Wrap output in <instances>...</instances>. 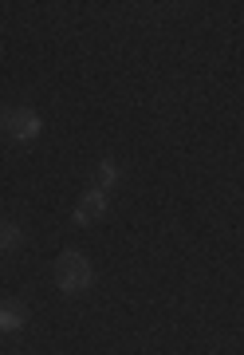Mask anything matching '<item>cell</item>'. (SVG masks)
Masks as SVG:
<instances>
[{
	"mask_svg": "<svg viewBox=\"0 0 244 355\" xmlns=\"http://www.w3.org/2000/svg\"><path fill=\"white\" fill-rule=\"evenodd\" d=\"M55 284H59V292H83L95 284V268H91V261L79 249H64L59 253V261H55Z\"/></svg>",
	"mask_w": 244,
	"mask_h": 355,
	"instance_id": "6da1fadb",
	"label": "cell"
},
{
	"mask_svg": "<svg viewBox=\"0 0 244 355\" xmlns=\"http://www.w3.org/2000/svg\"><path fill=\"white\" fill-rule=\"evenodd\" d=\"M0 123H4V130H8L16 142H32L39 130H44V123H39V114L32 111V107H16V111H8Z\"/></svg>",
	"mask_w": 244,
	"mask_h": 355,
	"instance_id": "7a4b0ae2",
	"label": "cell"
},
{
	"mask_svg": "<svg viewBox=\"0 0 244 355\" xmlns=\"http://www.w3.org/2000/svg\"><path fill=\"white\" fill-rule=\"evenodd\" d=\"M103 214H106V193L91 190V193H83V202L75 205V225H91L95 217H103Z\"/></svg>",
	"mask_w": 244,
	"mask_h": 355,
	"instance_id": "3957f363",
	"label": "cell"
},
{
	"mask_svg": "<svg viewBox=\"0 0 244 355\" xmlns=\"http://www.w3.org/2000/svg\"><path fill=\"white\" fill-rule=\"evenodd\" d=\"M0 328L4 331H20L24 328V312L16 304H0Z\"/></svg>",
	"mask_w": 244,
	"mask_h": 355,
	"instance_id": "277c9868",
	"label": "cell"
},
{
	"mask_svg": "<svg viewBox=\"0 0 244 355\" xmlns=\"http://www.w3.org/2000/svg\"><path fill=\"white\" fill-rule=\"evenodd\" d=\"M20 241H24V233H20L12 221H0V253H12Z\"/></svg>",
	"mask_w": 244,
	"mask_h": 355,
	"instance_id": "5b68a950",
	"label": "cell"
},
{
	"mask_svg": "<svg viewBox=\"0 0 244 355\" xmlns=\"http://www.w3.org/2000/svg\"><path fill=\"white\" fill-rule=\"evenodd\" d=\"M99 182H103V186H115L118 182V162L115 158H103V162H99Z\"/></svg>",
	"mask_w": 244,
	"mask_h": 355,
	"instance_id": "8992f818",
	"label": "cell"
},
{
	"mask_svg": "<svg viewBox=\"0 0 244 355\" xmlns=\"http://www.w3.org/2000/svg\"><path fill=\"white\" fill-rule=\"evenodd\" d=\"M0 119H4V114H0Z\"/></svg>",
	"mask_w": 244,
	"mask_h": 355,
	"instance_id": "52a82bcc",
	"label": "cell"
}]
</instances>
